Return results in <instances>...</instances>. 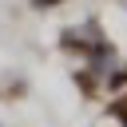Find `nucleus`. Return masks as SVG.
Listing matches in <instances>:
<instances>
[{"mask_svg":"<svg viewBox=\"0 0 127 127\" xmlns=\"http://www.w3.org/2000/svg\"><path fill=\"white\" fill-rule=\"evenodd\" d=\"M36 4H60V0H36Z\"/></svg>","mask_w":127,"mask_h":127,"instance_id":"nucleus-1","label":"nucleus"},{"mask_svg":"<svg viewBox=\"0 0 127 127\" xmlns=\"http://www.w3.org/2000/svg\"><path fill=\"white\" fill-rule=\"evenodd\" d=\"M123 127H127V115H123Z\"/></svg>","mask_w":127,"mask_h":127,"instance_id":"nucleus-2","label":"nucleus"}]
</instances>
